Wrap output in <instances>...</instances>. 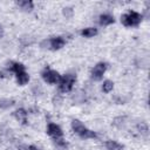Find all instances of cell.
Listing matches in <instances>:
<instances>
[{"mask_svg": "<svg viewBox=\"0 0 150 150\" xmlns=\"http://www.w3.org/2000/svg\"><path fill=\"white\" fill-rule=\"evenodd\" d=\"M49 41H50V49H53V50H59L66 45V40L62 36H56V38L49 39Z\"/></svg>", "mask_w": 150, "mask_h": 150, "instance_id": "6", "label": "cell"}, {"mask_svg": "<svg viewBox=\"0 0 150 150\" xmlns=\"http://www.w3.org/2000/svg\"><path fill=\"white\" fill-rule=\"evenodd\" d=\"M4 36V27H2V25L0 23V38H2Z\"/></svg>", "mask_w": 150, "mask_h": 150, "instance_id": "25", "label": "cell"}, {"mask_svg": "<svg viewBox=\"0 0 150 150\" xmlns=\"http://www.w3.org/2000/svg\"><path fill=\"white\" fill-rule=\"evenodd\" d=\"M71 129L75 131V134L80 135V134L86 129V127H84V124H83L81 121H79V120H73V121H71Z\"/></svg>", "mask_w": 150, "mask_h": 150, "instance_id": "11", "label": "cell"}, {"mask_svg": "<svg viewBox=\"0 0 150 150\" xmlns=\"http://www.w3.org/2000/svg\"><path fill=\"white\" fill-rule=\"evenodd\" d=\"M81 138H84V139H87V138H95V137H97V135H96V132H94V131H91V130H89V129H84L80 135H79Z\"/></svg>", "mask_w": 150, "mask_h": 150, "instance_id": "14", "label": "cell"}, {"mask_svg": "<svg viewBox=\"0 0 150 150\" xmlns=\"http://www.w3.org/2000/svg\"><path fill=\"white\" fill-rule=\"evenodd\" d=\"M16 5L25 12H30L34 8V4L30 0H23V1H18Z\"/></svg>", "mask_w": 150, "mask_h": 150, "instance_id": "10", "label": "cell"}, {"mask_svg": "<svg viewBox=\"0 0 150 150\" xmlns=\"http://www.w3.org/2000/svg\"><path fill=\"white\" fill-rule=\"evenodd\" d=\"M105 148L107 150H123V145L112 139H109L105 142Z\"/></svg>", "mask_w": 150, "mask_h": 150, "instance_id": "12", "label": "cell"}, {"mask_svg": "<svg viewBox=\"0 0 150 150\" xmlns=\"http://www.w3.org/2000/svg\"><path fill=\"white\" fill-rule=\"evenodd\" d=\"M62 13H63V15H64L67 19H70V18L73 16V14H74V9H73L71 7H64L63 11H62Z\"/></svg>", "mask_w": 150, "mask_h": 150, "instance_id": "20", "label": "cell"}, {"mask_svg": "<svg viewBox=\"0 0 150 150\" xmlns=\"http://www.w3.org/2000/svg\"><path fill=\"white\" fill-rule=\"evenodd\" d=\"M98 22L101 26H108V25H111L115 22V19L111 14H108V13H104V14H101L98 16Z\"/></svg>", "mask_w": 150, "mask_h": 150, "instance_id": "7", "label": "cell"}, {"mask_svg": "<svg viewBox=\"0 0 150 150\" xmlns=\"http://www.w3.org/2000/svg\"><path fill=\"white\" fill-rule=\"evenodd\" d=\"M142 14L135 12V11H131L127 14H123L121 16V22L127 26V27H135V26H138L142 21Z\"/></svg>", "mask_w": 150, "mask_h": 150, "instance_id": "1", "label": "cell"}, {"mask_svg": "<svg viewBox=\"0 0 150 150\" xmlns=\"http://www.w3.org/2000/svg\"><path fill=\"white\" fill-rule=\"evenodd\" d=\"M97 34V28L95 27H87L81 30V35L84 38H94Z\"/></svg>", "mask_w": 150, "mask_h": 150, "instance_id": "13", "label": "cell"}, {"mask_svg": "<svg viewBox=\"0 0 150 150\" xmlns=\"http://www.w3.org/2000/svg\"><path fill=\"white\" fill-rule=\"evenodd\" d=\"M40 47H41V48H50V41H49V39H48V40L46 39V40L41 41Z\"/></svg>", "mask_w": 150, "mask_h": 150, "instance_id": "22", "label": "cell"}, {"mask_svg": "<svg viewBox=\"0 0 150 150\" xmlns=\"http://www.w3.org/2000/svg\"><path fill=\"white\" fill-rule=\"evenodd\" d=\"M11 70L14 71L15 74H18V73L25 70V66L22 63H20V62H13L12 66H11Z\"/></svg>", "mask_w": 150, "mask_h": 150, "instance_id": "17", "label": "cell"}, {"mask_svg": "<svg viewBox=\"0 0 150 150\" xmlns=\"http://www.w3.org/2000/svg\"><path fill=\"white\" fill-rule=\"evenodd\" d=\"M127 122V117L125 116H118V117H115L114 121H112V124L117 128H122Z\"/></svg>", "mask_w": 150, "mask_h": 150, "instance_id": "16", "label": "cell"}, {"mask_svg": "<svg viewBox=\"0 0 150 150\" xmlns=\"http://www.w3.org/2000/svg\"><path fill=\"white\" fill-rule=\"evenodd\" d=\"M13 116H14L19 122H21L22 124H26V123H27V111H26L25 109H22V108L16 109V110L13 112Z\"/></svg>", "mask_w": 150, "mask_h": 150, "instance_id": "8", "label": "cell"}, {"mask_svg": "<svg viewBox=\"0 0 150 150\" xmlns=\"http://www.w3.org/2000/svg\"><path fill=\"white\" fill-rule=\"evenodd\" d=\"M15 75H16V82H18L20 86H25L26 83H28V81H29V75H28V73H27L26 70L20 71V73H18V74H15Z\"/></svg>", "mask_w": 150, "mask_h": 150, "instance_id": "9", "label": "cell"}, {"mask_svg": "<svg viewBox=\"0 0 150 150\" xmlns=\"http://www.w3.org/2000/svg\"><path fill=\"white\" fill-rule=\"evenodd\" d=\"M53 103H54V105H60L62 103V97L59 95H55L53 97Z\"/></svg>", "mask_w": 150, "mask_h": 150, "instance_id": "21", "label": "cell"}, {"mask_svg": "<svg viewBox=\"0 0 150 150\" xmlns=\"http://www.w3.org/2000/svg\"><path fill=\"white\" fill-rule=\"evenodd\" d=\"M47 132H48V135L52 136L54 139L61 138V137L63 136L62 129H61L57 124H55V123H49V124H48V127H47Z\"/></svg>", "mask_w": 150, "mask_h": 150, "instance_id": "5", "label": "cell"}, {"mask_svg": "<svg viewBox=\"0 0 150 150\" xmlns=\"http://www.w3.org/2000/svg\"><path fill=\"white\" fill-rule=\"evenodd\" d=\"M30 149H32V150H36V149H35V146H33V145L30 146Z\"/></svg>", "mask_w": 150, "mask_h": 150, "instance_id": "26", "label": "cell"}, {"mask_svg": "<svg viewBox=\"0 0 150 150\" xmlns=\"http://www.w3.org/2000/svg\"><path fill=\"white\" fill-rule=\"evenodd\" d=\"M13 104H14V100H12V98H2V100H0V108H2V109H8Z\"/></svg>", "mask_w": 150, "mask_h": 150, "instance_id": "18", "label": "cell"}, {"mask_svg": "<svg viewBox=\"0 0 150 150\" xmlns=\"http://www.w3.org/2000/svg\"><path fill=\"white\" fill-rule=\"evenodd\" d=\"M42 79L47 82V83H50V84H54V83H59L60 80H61V76L57 71L53 70V69H48L46 68L43 71H42Z\"/></svg>", "mask_w": 150, "mask_h": 150, "instance_id": "3", "label": "cell"}, {"mask_svg": "<svg viewBox=\"0 0 150 150\" xmlns=\"http://www.w3.org/2000/svg\"><path fill=\"white\" fill-rule=\"evenodd\" d=\"M19 150H32L30 146H27V145H21L19 146Z\"/></svg>", "mask_w": 150, "mask_h": 150, "instance_id": "24", "label": "cell"}, {"mask_svg": "<svg viewBox=\"0 0 150 150\" xmlns=\"http://www.w3.org/2000/svg\"><path fill=\"white\" fill-rule=\"evenodd\" d=\"M137 130L143 134V135H148V131H149V128H148V124L144 123V122H141L138 125H137Z\"/></svg>", "mask_w": 150, "mask_h": 150, "instance_id": "19", "label": "cell"}, {"mask_svg": "<svg viewBox=\"0 0 150 150\" xmlns=\"http://www.w3.org/2000/svg\"><path fill=\"white\" fill-rule=\"evenodd\" d=\"M75 81H76V76L73 74H66V75L61 76V80L59 82L60 91L61 93H69L73 89Z\"/></svg>", "mask_w": 150, "mask_h": 150, "instance_id": "2", "label": "cell"}, {"mask_svg": "<svg viewBox=\"0 0 150 150\" xmlns=\"http://www.w3.org/2000/svg\"><path fill=\"white\" fill-rule=\"evenodd\" d=\"M55 144H57V145H60V146H62V148H66V146H67V142L63 141L62 138H56V139H55Z\"/></svg>", "mask_w": 150, "mask_h": 150, "instance_id": "23", "label": "cell"}, {"mask_svg": "<svg viewBox=\"0 0 150 150\" xmlns=\"http://www.w3.org/2000/svg\"><path fill=\"white\" fill-rule=\"evenodd\" d=\"M112 89H114V82L110 81V80H105V81L103 82V84H102V90H103V93L108 94V93H110Z\"/></svg>", "mask_w": 150, "mask_h": 150, "instance_id": "15", "label": "cell"}, {"mask_svg": "<svg viewBox=\"0 0 150 150\" xmlns=\"http://www.w3.org/2000/svg\"><path fill=\"white\" fill-rule=\"evenodd\" d=\"M107 70V63L105 62H98L94 66V68L91 69V77L95 81H100L102 80L104 73Z\"/></svg>", "mask_w": 150, "mask_h": 150, "instance_id": "4", "label": "cell"}]
</instances>
